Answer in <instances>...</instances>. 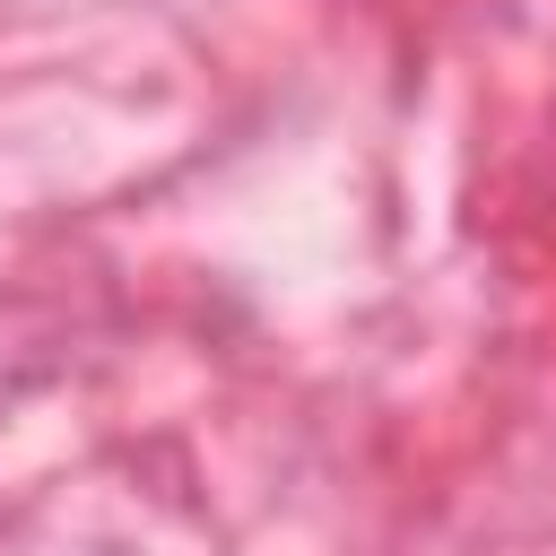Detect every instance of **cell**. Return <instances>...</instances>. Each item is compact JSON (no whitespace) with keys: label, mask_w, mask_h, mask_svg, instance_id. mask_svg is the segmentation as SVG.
<instances>
[]
</instances>
